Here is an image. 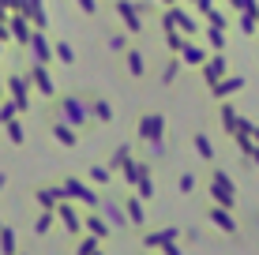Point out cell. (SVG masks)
I'll return each instance as SVG.
<instances>
[{
	"label": "cell",
	"mask_w": 259,
	"mask_h": 255,
	"mask_svg": "<svg viewBox=\"0 0 259 255\" xmlns=\"http://www.w3.org/2000/svg\"><path fill=\"white\" fill-rule=\"evenodd\" d=\"M53 131H57V135H60V143H68V146H71V143H75V135H71V131H68V128H57V124H53Z\"/></svg>",
	"instance_id": "obj_14"
},
{
	"label": "cell",
	"mask_w": 259,
	"mask_h": 255,
	"mask_svg": "<svg viewBox=\"0 0 259 255\" xmlns=\"http://www.w3.org/2000/svg\"><path fill=\"white\" fill-rule=\"evenodd\" d=\"M94 113H98L102 120H109V105H105V101H94Z\"/></svg>",
	"instance_id": "obj_16"
},
{
	"label": "cell",
	"mask_w": 259,
	"mask_h": 255,
	"mask_svg": "<svg viewBox=\"0 0 259 255\" xmlns=\"http://www.w3.org/2000/svg\"><path fill=\"white\" fill-rule=\"evenodd\" d=\"M94 251H98L94 236H87V240H79V255H94Z\"/></svg>",
	"instance_id": "obj_12"
},
{
	"label": "cell",
	"mask_w": 259,
	"mask_h": 255,
	"mask_svg": "<svg viewBox=\"0 0 259 255\" xmlns=\"http://www.w3.org/2000/svg\"><path fill=\"white\" fill-rule=\"evenodd\" d=\"M207 214H210V222H214V225H218V229H222V233H233V229H237V222H233V218H229V214H226V210H218V207H210V210H207Z\"/></svg>",
	"instance_id": "obj_5"
},
{
	"label": "cell",
	"mask_w": 259,
	"mask_h": 255,
	"mask_svg": "<svg viewBox=\"0 0 259 255\" xmlns=\"http://www.w3.org/2000/svg\"><path fill=\"white\" fill-rule=\"evenodd\" d=\"M113 165H128V150H117V154H113Z\"/></svg>",
	"instance_id": "obj_20"
},
{
	"label": "cell",
	"mask_w": 259,
	"mask_h": 255,
	"mask_svg": "<svg viewBox=\"0 0 259 255\" xmlns=\"http://www.w3.org/2000/svg\"><path fill=\"white\" fill-rule=\"evenodd\" d=\"M102 210H105V218H109L117 229H128V218H124V207H120V203H105Z\"/></svg>",
	"instance_id": "obj_7"
},
{
	"label": "cell",
	"mask_w": 259,
	"mask_h": 255,
	"mask_svg": "<svg viewBox=\"0 0 259 255\" xmlns=\"http://www.w3.org/2000/svg\"><path fill=\"white\" fill-rule=\"evenodd\" d=\"M60 109H64V117H68V120H75V124H83V120H87V113L79 109V101H75V98H64V101H60Z\"/></svg>",
	"instance_id": "obj_8"
},
{
	"label": "cell",
	"mask_w": 259,
	"mask_h": 255,
	"mask_svg": "<svg viewBox=\"0 0 259 255\" xmlns=\"http://www.w3.org/2000/svg\"><path fill=\"white\" fill-rule=\"evenodd\" d=\"M0 251L15 255V236H12V229H0Z\"/></svg>",
	"instance_id": "obj_11"
},
{
	"label": "cell",
	"mask_w": 259,
	"mask_h": 255,
	"mask_svg": "<svg viewBox=\"0 0 259 255\" xmlns=\"http://www.w3.org/2000/svg\"><path fill=\"white\" fill-rule=\"evenodd\" d=\"M0 229H4V225H0Z\"/></svg>",
	"instance_id": "obj_24"
},
{
	"label": "cell",
	"mask_w": 259,
	"mask_h": 255,
	"mask_svg": "<svg viewBox=\"0 0 259 255\" xmlns=\"http://www.w3.org/2000/svg\"><path fill=\"white\" fill-rule=\"evenodd\" d=\"M91 177H94V180H109V169H102V165H98V169H91Z\"/></svg>",
	"instance_id": "obj_19"
},
{
	"label": "cell",
	"mask_w": 259,
	"mask_h": 255,
	"mask_svg": "<svg viewBox=\"0 0 259 255\" xmlns=\"http://www.w3.org/2000/svg\"><path fill=\"white\" fill-rule=\"evenodd\" d=\"M124 218H128V225H139L143 218H147V214H143V203H139V199H128V207H124Z\"/></svg>",
	"instance_id": "obj_9"
},
{
	"label": "cell",
	"mask_w": 259,
	"mask_h": 255,
	"mask_svg": "<svg viewBox=\"0 0 259 255\" xmlns=\"http://www.w3.org/2000/svg\"><path fill=\"white\" fill-rule=\"evenodd\" d=\"M53 218H60V222L68 225V233H83V222H79V214L71 210L68 203H57V210H53Z\"/></svg>",
	"instance_id": "obj_2"
},
{
	"label": "cell",
	"mask_w": 259,
	"mask_h": 255,
	"mask_svg": "<svg viewBox=\"0 0 259 255\" xmlns=\"http://www.w3.org/2000/svg\"><path fill=\"white\" fill-rule=\"evenodd\" d=\"M195 146H199V154H203V158H210V143H207V139H203V135L195 139Z\"/></svg>",
	"instance_id": "obj_17"
},
{
	"label": "cell",
	"mask_w": 259,
	"mask_h": 255,
	"mask_svg": "<svg viewBox=\"0 0 259 255\" xmlns=\"http://www.w3.org/2000/svg\"><path fill=\"white\" fill-rule=\"evenodd\" d=\"M177 240V229L169 225V229H158V233H150V236H143V244L147 248H165V244H173Z\"/></svg>",
	"instance_id": "obj_3"
},
{
	"label": "cell",
	"mask_w": 259,
	"mask_h": 255,
	"mask_svg": "<svg viewBox=\"0 0 259 255\" xmlns=\"http://www.w3.org/2000/svg\"><path fill=\"white\" fill-rule=\"evenodd\" d=\"M0 188H4V177H0Z\"/></svg>",
	"instance_id": "obj_23"
},
{
	"label": "cell",
	"mask_w": 259,
	"mask_h": 255,
	"mask_svg": "<svg viewBox=\"0 0 259 255\" xmlns=\"http://www.w3.org/2000/svg\"><path fill=\"white\" fill-rule=\"evenodd\" d=\"M38 199L46 210H57V203H64V191L60 188H38Z\"/></svg>",
	"instance_id": "obj_4"
},
{
	"label": "cell",
	"mask_w": 259,
	"mask_h": 255,
	"mask_svg": "<svg viewBox=\"0 0 259 255\" xmlns=\"http://www.w3.org/2000/svg\"><path fill=\"white\" fill-rule=\"evenodd\" d=\"M49 225H53V210H46V214L38 218V229H34V233H49Z\"/></svg>",
	"instance_id": "obj_13"
},
{
	"label": "cell",
	"mask_w": 259,
	"mask_h": 255,
	"mask_svg": "<svg viewBox=\"0 0 259 255\" xmlns=\"http://www.w3.org/2000/svg\"><path fill=\"white\" fill-rule=\"evenodd\" d=\"M128 68H132V72H136V75L143 72V60H139V53H132V57H128Z\"/></svg>",
	"instance_id": "obj_15"
},
{
	"label": "cell",
	"mask_w": 259,
	"mask_h": 255,
	"mask_svg": "<svg viewBox=\"0 0 259 255\" xmlns=\"http://www.w3.org/2000/svg\"><path fill=\"white\" fill-rule=\"evenodd\" d=\"M79 4H83V8H87V12H94V0H79Z\"/></svg>",
	"instance_id": "obj_22"
},
{
	"label": "cell",
	"mask_w": 259,
	"mask_h": 255,
	"mask_svg": "<svg viewBox=\"0 0 259 255\" xmlns=\"http://www.w3.org/2000/svg\"><path fill=\"white\" fill-rule=\"evenodd\" d=\"M60 191H64V195H71V199H83V203L87 207H98V195H94V191L91 188H87V184H79V180H64V188H60Z\"/></svg>",
	"instance_id": "obj_1"
},
{
	"label": "cell",
	"mask_w": 259,
	"mask_h": 255,
	"mask_svg": "<svg viewBox=\"0 0 259 255\" xmlns=\"http://www.w3.org/2000/svg\"><path fill=\"white\" fill-rule=\"evenodd\" d=\"M192 184H195V177H192V173H184V177H181V191H192Z\"/></svg>",
	"instance_id": "obj_18"
},
{
	"label": "cell",
	"mask_w": 259,
	"mask_h": 255,
	"mask_svg": "<svg viewBox=\"0 0 259 255\" xmlns=\"http://www.w3.org/2000/svg\"><path fill=\"white\" fill-rule=\"evenodd\" d=\"M162 251H165V255H181V248H177V244H165Z\"/></svg>",
	"instance_id": "obj_21"
},
{
	"label": "cell",
	"mask_w": 259,
	"mask_h": 255,
	"mask_svg": "<svg viewBox=\"0 0 259 255\" xmlns=\"http://www.w3.org/2000/svg\"><path fill=\"white\" fill-rule=\"evenodd\" d=\"M139 135L143 139H158V135H162V120H158V117H143L139 120Z\"/></svg>",
	"instance_id": "obj_6"
},
{
	"label": "cell",
	"mask_w": 259,
	"mask_h": 255,
	"mask_svg": "<svg viewBox=\"0 0 259 255\" xmlns=\"http://www.w3.org/2000/svg\"><path fill=\"white\" fill-rule=\"evenodd\" d=\"M87 229H91L94 236H109V225H105L102 214H91V218H87Z\"/></svg>",
	"instance_id": "obj_10"
}]
</instances>
